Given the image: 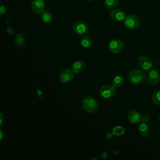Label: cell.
<instances>
[{"label": "cell", "mask_w": 160, "mask_h": 160, "mask_svg": "<svg viewBox=\"0 0 160 160\" xmlns=\"http://www.w3.org/2000/svg\"><path fill=\"white\" fill-rule=\"evenodd\" d=\"M138 132L142 137H148L150 134V128L146 123H142L138 127Z\"/></svg>", "instance_id": "5bb4252c"}, {"label": "cell", "mask_w": 160, "mask_h": 160, "mask_svg": "<svg viewBox=\"0 0 160 160\" xmlns=\"http://www.w3.org/2000/svg\"><path fill=\"white\" fill-rule=\"evenodd\" d=\"M149 120V117L147 115H143L141 116V122L143 123H147Z\"/></svg>", "instance_id": "603a6c76"}, {"label": "cell", "mask_w": 160, "mask_h": 160, "mask_svg": "<svg viewBox=\"0 0 160 160\" xmlns=\"http://www.w3.org/2000/svg\"><path fill=\"white\" fill-rule=\"evenodd\" d=\"M159 122H160V116H159Z\"/></svg>", "instance_id": "f1b7e54d"}, {"label": "cell", "mask_w": 160, "mask_h": 160, "mask_svg": "<svg viewBox=\"0 0 160 160\" xmlns=\"http://www.w3.org/2000/svg\"><path fill=\"white\" fill-rule=\"evenodd\" d=\"M45 2L43 0H32L31 8L33 11L37 14H41L45 11Z\"/></svg>", "instance_id": "30bf717a"}, {"label": "cell", "mask_w": 160, "mask_h": 160, "mask_svg": "<svg viewBox=\"0 0 160 160\" xmlns=\"http://www.w3.org/2000/svg\"><path fill=\"white\" fill-rule=\"evenodd\" d=\"M141 114L135 110H131L129 112L128 115V119L129 121L133 124H138L141 121Z\"/></svg>", "instance_id": "8fae6325"}, {"label": "cell", "mask_w": 160, "mask_h": 160, "mask_svg": "<svg viewBox=\"0 0 160 160\" xmlns=\"http://www.w3.org/2000/svg\"><path fill=\"white\" fill-rule=\"evenodd\" d=\"M86 1H92V0H86Z\"/></svg>", "instance_id": "f546056e"}, {"label": "cell", "mask_w": 160, "mask_h": 160, "mask_svg": "<svg viewBox=\"0 0 160 160\" xmlns=\"http://www.w3.org/2000/svg\"><path fill=\"white\" fill-rule=\"evenodd\" d=\"M3 121H4V116H3L2 113H1L0 114V124H1V125H2Z\"/></svg>", "instance_id": "d4e9b609"}, {"label": "cell", "mask_w": 160, "mask_h": 160, "mask_svg": "<svg viewBox=\"0 0 160 160\" xmlns=\"http://www.w3.org/2000/svg\"><path fill=\"white\" fill-rule=\"evenodd\" d=\"M111 18L117 22H121L124 20L126 18L125 13L120 9H112L109 13Z\"/></svg>", "instance_id": "9c48e42d"}, {"label": "cell", "mask_w": 160, "mask_h": 160, "mask_svg": "<svg viewBox=\"0 0 160 160\" xmlns=\"http://www.w3.org/2000/svg\"><path fill=\"white\" fill-rule=\"evenodd\" d=\"M148 81L152 84H156L160 81L159 73L154 69L151 70L148 74Z\"/></svg>", "instance_id": "7c38bea8"}, {"label": "cell", "mask_w": 160, "mask_h": 160, "mask_svg": "<svg viewBox=\"0 0 160 160\" xmlns=\"http://www.w3.org/2000/svg\"><path fill=\"white\" fill-rule=\"evenodd\" d=\"M41 19L44 23H50L52 20V15L48 11H44L41 14Z\"/></svg>", "instance_id": "2e32d148"}, {"label": "cell", "mask_w": 160, "mask_h": 160, "mask_svg": "<svg viewBox=\"0 0 160 160\" xmlns=\"http://www.w3.org/2000/svg\"><path fill=\"white\" fill-rule=\"evenodd\" d=\"M72 29L76 34L84 36L88 32L89 26L86 22L82 21H78L73 24Z\"/></svg>", "instance_id": "277c9868"}, {"label": "cell", "mask_w": 160, "mask_h": 160, "mask_svg": "<svg viewBox=\"0 0 160 160\" xmlns=\"http://www.w3.org/2000/svg\"><path fill=\"white\" fill-rule=\"evenodd\" d=\"M112 133L114 136H120L125 133V129L120 126H116L112 128Z\"/></svg>", "instance_id": "ac0fdd59"}, {"label": "cell", "mask_w": 160, "mask_h": 160, "mask_svg": "<svg viewBox=\"0 0 160 160\" xmlns=\"http://www.w3.org/2000/svg\"><path fill=\"white\" fill-rule=\"evenodd\" d=\"M124 24L129 29H136L140 25V20L135 15L129 14L126 16L124 20Z\"/></svg>", "instance_id": "3957f363"}, {"label": "cell", "mask_w": 160, "mask_h": 160, "mask_svg": "<svg viewBox=\"0 0 160 160\" xmlns=\"http://www.w3.org/2000/svg\"><path fill=\"white\" fill-rule=\"evenodd\" d=\"M145 78L144 73L140 69H134L131 70L128 74V79L131 83L138 84L141 83Z\"/></svg>", "instance_id": "7a4b0ae2"}, {"label": "cell", "mask_w": 160, "mask_h": 160, "mask_svg": "<svg viewBox=\"0 0 160 160\" xmlns=\"http://www.w3.org/2000/svg\"><path fill=\"white\" fill-rule=\"evenodd\" d=\"M116 94L115 87L112 85L106 84L101 87L99 89V94L104 98H109L114 96Z\"/></svg>", "instance_id": "5b68a950"}, {"label": "cell", "mask_w": 160, "mask_h": 160, "mask_svg": "<svg viewBox=\"0 0 160 160\" xmlns=\"http://www.w3.org/2000/svg\"><path fill=\"white\" fill-rule=\"evenodd\" d=\"M82 108L87 112H94L98 110V103L95 99L91 97H86L82 101Z\"/></svg>", "instance_id": "6da1fadb"}, {"label": "cell", "mask_w": 160, "mask_h": 160, "mask_svg": "<svg viewBox=\"0 0 160 160\" xmlns=\"http://www.w3.org/2000/svg\"><path fill=\"white\" fill-rule=\"evenodd\" d=\"M109 49L113 53H119L124 49V44L119 39H112L109 43Z\"/></svg>", "instance_id": "ba28073f"}, {"label": "cell", "mask_w": 160, "mask_h": 160, "mask_svg": "<svg viewBox=\"0 0 160 160\" xmlns=\"http://www.w3.org/2000/svg\"><path fill=\"white\" fill-rule=\"evenodd\" d=\"M152 102L157 105H160V90L156 91L152 96Z\"/></svg>", "instance_id": "44dd1931"}, {"label": "cell", "mask_w": 160, "mask_h": 160, "mask_svg": "<svg viewBox=\"0 0 160 160\" xmlns=\"http://www.w3.org/2000/svg\"><path fill=\"white\" fill-rule=\"evenodd\" d=\"M119 4V0H104V6L106 9H114L117 8Z\"/></svg>", "instance_id": "e0dca14e"}, {"label": "cell", "mask_w": 160, "mask_h": 160, "mask_svg": "<svg viewBox=\"0 0 160 160\" xmlns=\"http://www.w3.org/2000/svg\"><path fill=\"white\" fill-rule=\"evenodd\" d=\"M104 156V159H106L107 158V157H108V153L106 152H103V153H102V156Z\"/></svg>", "instance_id": "4316f807"}, {"label": "cell", "mask_w": 160, "mask_h": 160, "mask_svg": "<svg viewBox=\"0 0 160 160\" xmlns=\"http://www.w3.org/2000/svg\"><path fill=\"white\" fill-rule=\"evenodd\" d=\"M81 44L84 48H90L92 45V40L89 36H83L81 39Z\"/></svg>", "instance_id": "9a60e30c"}, {"label": "cell", "mask_w": 160, "mask_h": 160, "mask_svg": "<svg viewBox=\"0 0 160 160\" xmlns=\"http://www.w3.org/2000/svg\"><path fill=\"white\" fill-rule=\"evenodd\" d=\"M6 12V8L4 6H1V8H0V15L2 16L4 14H5Z\"/></svg>", "instance_id": "cb8c5ba5"}, {"label": "cell", "mask_w": 160, "mask_h": 160, "mask_svg": "<svg viewBox=\"0 0 160 160\" xmlns=\"http://www.w3.org/2000/svg\"><path fill=\"white\" fill-rule=\"evenodd\" d=\"M86 68V63L82 60H78L72 66V71L74 73H79Z\"/></svg>", "instance_id": "4fadbf2b"}, {"label": "cell", "mask_w": 160, "mask_h": 160, "mask_svg": "<svg viewBox=\"0 0 160 160\" xmlns=\"http://www.w3.org/2000/svg\"><path fill=\"white\" fill-rule=\"evenodd\" d=\"M112 133H108L106 135V137L107 139H110L112 136Z\"/></svg>", "instance_id": "484cf974"}, {"label": "cell", "mask_w": 160, "mask_h": 160, "mask_svg": "<svg viewBox=\"0 0 160 160\" xmlns=\"http://www.w3.org/2000/svg\"><path fill=\"white\" fill-rule=\"evenodd\" d=\"M138 62L140 68L144 71H149L151 69L152 67V61L146 56L142 55L139 56L138 60Z\"/></svg>", "instance_id": "52a82bcc"}, {"label": "cell", "mask_w": 160, "mask_h": 160, "mask_svg": "<svg viewBox=\"0 0 160 160\" xmlns=\"http://www.w3.org/2000/svg\"><path fill=\"white\" fill-rule=\"evenodd\" d=\"M0 134H1V138H0V139H1V141L2 140V129H1V131H0Z\"/></svg>", "instance_id": "83f0119b"}, {"label": "cell", "mask_w": 160, "mask_h": 160, "mask_svg": "<svg viewBox=\"0 0 160 160\" xmlns=\"http://www.w3.org/2000/svg\"><path fill=\"white\" fill-rule=\"evenodd\" d=\"M6 31H7V32L10 35H13L14 34V29L12 26H8Z\"/></svg>", "instance_id": "7402d4cb"}, {"label": "cell", "mask_w": 160, "mask_h": 160, "mask_svg": "<svg viewBox=\"0 0 160 160\" xmlns=\"http://www.w3.org/2000/svg\"><path fill=\"white\" fill-rule=\"evenodd\" d=\"M14 43L18 46H22L25 44V38L21 34H18L16 36V39H14Z\"/></svg>", "instance_id": "ffe728a7"}, {"label": "cell", "mask_w": 160, "mask_h": 160, "mask_svg": "<svg viewBox=\"0 0 160 160\" xmlns=\"http://www.w3.org/2000/svg\"><path fill=\"white\" fill-rule=\"evenodd\" d=\"M124 83V79L119 76H117L112 79V84L115 88H120Z\"/></svg>", "instance_id": "d6986e66"}, {"label": "cell", "mask_w": 160, "mask_h": 160, "mask_svg": "<svg viewBox=\"0 0 160 160\" xmlns=\"http://www.w3.org/2000/svg\"><path fill=\"white\" fill-rule=\"evenodd\" d=\"M74 72L72 69H69L68 68L62 69L59 75V81L63 84L68 83L70 82L73 77H74Z\"/></svg>", "instance_id": "8992f818"}]
</instances>
